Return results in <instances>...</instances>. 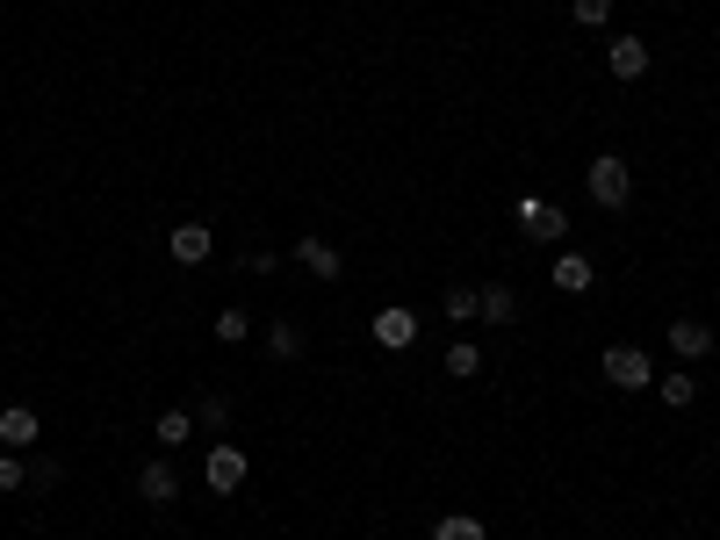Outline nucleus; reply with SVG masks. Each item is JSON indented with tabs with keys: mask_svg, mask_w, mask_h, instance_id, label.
I'll use <instances>...</instances> for the list:
<instances>
[{
	"mask_svg": "<svg viewBox=\"0 0 720 540\" xmlns=\"http://www.w3.org/2000/svg\"><path fill=\"white\" fill-rule=\"evenodd\" d=\"M584 180H591V203H599V209H627V195H634V174H627L620 151H599Z\"/></svg>",
	"mask_w": 720,
	"mask_h": 540,
	"instance_id": "f257e3e1",
	"label": "nucleus"
},
{
	"mask_svg": "<svg viewBox=\"0 0 720 540\" xmlns=\"http://www.w3.org/2000/svg\"><path fill=\"white\" fill-rule=\"evenodd\" d=\"M512 216H519V230H526L533 245H562V238H570V216L548 203V195H519Z\"/></svg>",
	"mask_w": 720,
	"mask_h": 540,
	"instance_id": "f03ea898",
	"label": "nucleus"
},
{
	"mask_svg": "<svg viewBox=\"0 0 720 540\" xmlns=\"http://www.w3.org/2000/svg\"><path fill=\"white\" fill-rule=\"evenodd\" d=\"M605 382L612 390H655V367L641 346H605Z\"/></svg>",
	"mask_w": 720,
	"mask_h": 540,
	"instance_id": "7ed1b4c3",
	"label": "nucleus"
},
{
	"mask_svg": "<svg viewBox=\"0 0 720 540\" xmlns=\"http://www.w3.org/2000/svg\"><path fill=\"white\" fill-rule=\"evenodd\" d=\"M203 483L217 490V498H231V490L245 483V446H231V440H224V446H209V461H203Z\"/></svg>",
	"mask_w": 720,
	"mask_h": 540,
	"instance_id": "20e7f679",
	"label": "nucleus"
},
{
	"mask_svg": "<svg viewBox=\"0 0 720 540\" xmlns=\"http://www.w3.org/2000/svg\"><path fill=\"white\" fill-rule=\"evenodd\" d=\"M296 267L310 274V282H339L346 259H339V245H332V238H296Z\"/></svg>",
	"mask_w": 720,
	"mask_h": 540,
	"instance_id": "39448f33",
	"label": "nucleus"
},
{
	"mask_svg": "<svg viewBox=\"0 0 720 540\" xmlns=\"http://www.w3.org/2000/svg\"><path fill=\"white\" fill-rule=\"evenodd\" d=\"M375 346H382V353H404V346H418V317H411L404 303L375 311Z\"/></svg>",
	"mask_w": 720,
	"mask_h": 540,
	"instance_id": "423d86ee",
	"label": "nucleus"
},
{
	"mask_svg": "<svg viewBox=\"0 0 720 540\" xmlns=\"http://www.w3.org/2000/svg\"><path fill=\"white\" fill-rule=\"evenodd\" d=\"M137 498H145V504H174L180 498L174 461H145V469H137Z\"/></svg>",
	"mask_w": 720,
	"mask_h": 540,
	"instance_id": "0eeeda50",
	"label": "nucleus"
},
{
	"mask_svg": "<svg viewBox=\"0 0 720 540\" xmlns=\"http://www.w3.org/2000/svg\"><path fill=\"white\" fill-rule=\"evenodd\" d=\"M670 353H678L684 367H692V361H707V353H713V332H707L699 317H678V324H670Z\"/></svg>",
	"mask_w": 720,
	"mask_h": 540,
	"instance_id": "6e6552de",
	"label": "nucleus"
},
{
	"mask_svg": "<svg viewBox=\"0 0 720 540\" xmlns=\"http://www.w3.org/2000/svg\"><path fill=\"white\" fill-rule=\"evenodd\" d=\"M209 245H217V238H209V224H174L166 253H174L180 267H203V259H209Z\"/></svg>",
	"mask_w": 720,
	"mask_h": 540,
	"instance_id": "1a4fd4ad",
	"label": "nucleus"
},
{
	"mask_svg": "<svg viewBox=\"0 0 720 540\" xmlns=\"http://www.w3.org/2000/svg\"><path fill=\"white\" fill-rule=\"evenodd\" d=\"M605 66H612V80H641V72H649V43L641 37H612Z\"/></svg>",
	"mask_w": 720,
	"mask_h": 540,
	"instance_id": "9d476101",
	"label": "nucleus"
},
{
	"mask_svg": "<svg viewBox=\"0 0 720 540\" xmlns=\"http://www.w3.org/2000/svg\"><path fill=\"white\" fill-rule=\"evenodd\" d=\"M37 432H43V419L29 404H8V411H0V446H37Z\"/></svg>",
	"mask_w": 720,
	"mask_h": 540,
	"instance_id": "9b49d317",
	"label": "nucleus"
},
{
	"mask_svg": "<svg viewBox=\"0 0 720 540\" xmlns=\"http://www.w3.org/2000/svg\"><path fill=\"white\" fill-rule=\"evenodd\" d=\"M548 282H555L562 296H584V288L599 282V274H591V259H584V253H562V259H555V274H548Z\"/></svg>",
	"mask_w": 720,
	"mask_h": 540,
	"instance_id": "f8f14e48",
	"label": "nucleus"
},
{
	"mask_svg": "<svg viewBox=\"0 0 720 540\" xmlns=\"http://www.w3.org/2000/svg\"><path fill=\"white\" fill-rule=\"evenodd\" d=\"M476 317H483V324H512V317H519V296H512L504 282H490V288H476Z\"/></svg>",
	"mask_w": 720,
	"mask_h": 540,
	"instance_id": "ddd939ff",
	"label": "nucleus"
},
{
	"mask_svg": "<svg viewBox=\"0 0 720 540\" xmlns=\"http://www.w3.org/2000/svg\"><path fill=\"white\" fill-rule=\"evenodd\" d=\"M655 396H663L670 411H684L699 396V382H692V367H670V375H655Z\"/></svg>",
	"mask_w": 720,
	"mask_h": 540,
	"instance_id": "4468645a",
	"label": "nucleus"
},
{
	"mask_svg": "<svg viewBox=\"0 0 720 540\" xmlns=\"http://www.w3.org/2000/svg\"><path fill=\"white\" fill-rule=\"evenodd\" d=\"M447 375H454V382L483 375V346H476V338H454V346H447Z\"/></svg>",
	"mask_w": 720,
	"mask_h": 540,
	"instance_id": "2eb2a0df",
	"label": "nucleus"
},
{
	"mask_svg": "<svg viewBox=\"0 0 720 540\" xmlns=\"http://www.w3.org/2000/svg\"><path fill=\"white\" fill-rule=\"evenodd\" d=\"M433 540H490V527H483L476 512H447V519L433 527Z\"/></svg>",
	"mask_w": 720,
	"mask_h": 540,
	"instance_id": "dca6fc26",
	"label": "nucleus"
},
{
	"mask_svg": "<svg viewBox=\"0 0 720 540\" xmlns=\"http://www.w3.org/2000/svg\"><path fill=\"white\" fill-rule=\"evenodd\" d=\"M267 353H274V361H296V353H303V332H296V324H267Z\"/></svg>",
	"mask_w": 720,
	"mask_h": 540,
	"instance_id": "f3484780",
	"label": "nucleus"
},
{
	"mask_svg": "<svg viewBox=\"0 0 720 540\" xmlns=\"http://www.w3.org/2000/svg\"><path fill=\"white\" fill-rule=\"evenodd\" d=\"M570 14H576L584 29H605V22H612V0H570Z\"/></svg>",
	"mask_w": 720,
	"mask_h": 540,
	"instance_id": "a211bd4d",
	"label": "nucleus"
},
{
	"mask_svg": "<svg viewBox=\"0 0 720 540\" xmlns=\"http://www.w3.org/2000/svg\"><path fill=\"white\" fill-rule=\"evenodd\" d=\"M188 432H195V419H188V411H166V419H159V446H180Z\"/></svg>",
	"mask_w": 720,
	"mask_h": 540,
	"instance_id": "6ab92c4d",
	"label": "nucleus"
},
{
	"mask_svg": "<svg viewBox=\"0 0 720 540\" xmlns=\"http://www.w3.org/2000/svg\"><path fill=\"white\" fill-rule=\"evenodd\" d=\"M447 317H454V324H469V317H476V288H462V282H454V288H447Z\"/></svg>",
	"mask_w": 720,
	"mask_h": 540,
	"instance_id": "aec40b11",
	"label": "nucleus"
},
{
	"mask_svg": "<svg viewBox=\"0 0 720 540\" xmlns=\"http://www.w3.org/2000/svg\"><path fill=\"white\" fill-rule=\"evenodd\" d=\"M245 332H253V324H245V311H224V317H217V338H224V346H245Z\"/></svg>",
	"mask_w": 720,
	"mask_h": 540,
	"instance_id": "412c9836",
	"label": "nucleus"
},
{
	"mask_svg": "<svg viewBox=\"0 0 720 540\" xmlns=\"http://www.w3.org/2000/svg\"><path fill=\"white\" fill-rule=\"evenodd\" d=\"M29 483V461L22 454H0V490H22Z\"/></svg>",
	"mask_w": 720,
	"mask_h": 540,
	"instance_id": "4be33fe9",
	"label": "nucleus"
},
{
	"mask_svg": "<svg viewBox=\"0 0 720 540\" xmlns=\"http://www.w3.org/2000/svg\"><path fill=\"white\" fill-rule=\"evenodd\" d=\"M224 419H231V396H209V404H203V425H209V432H217Z\"/></svg>",
	"mask_w": 720,
	"mask_h": 540,
	"instance_id": "5701e85b",
	"label": "nucleus"
}]
</instances>
